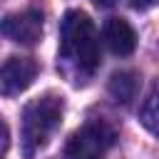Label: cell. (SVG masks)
<instances>
[{"mask_svg":"<svg viewBox=\"0 0 159 159\" xmlns=\"http://www.w3.org/2000/svg\"><path fill=\"white\" fill-rule=\"evenodd\" d=\"M7 149H10V129L5 122H0V159H5Z\"/></svg>","mask_w":159,"mask_h":159,"instance_id":"obj_9","label":"cell"},{"mask_svg":"<svg viewBox=\"0 0 159 159\" xmlns=\"http://www.w3.org/2000/svg\"><path fill=\"white\" fill-rule=\"evenodd\" d=\"M65 102L57 94H42L25 104L22 109V154L25 159H32L37 152H42L55 132L62 124Z\"/></svg>","mask_w":159,"mask_h":159,"instance_id":"obj_2","label":"cell"},{"mask_svg":"<svg viewBox=\"0 0 159 159\" xmlns=\"http://www.w3.org/2000/svg\"><path fill=\"white\" fill-rule=\"evenodd\" d=\"M99 35L94 22L82 10H67L60 22V50H57V70L72 82L84 84L99 70Z\"/></svg>","mask_w":159,"mask_h":159,"instance_id":"obj_1","label":"cell"},{"mask_svg":"<svg viewBox=\"0 0 159 159\" xmlns=\"http://www.w3.org/2000/svg\"><path fill=\"white\" fill-rule=\"evenodd\" d=\"M0 32L17 45L32 47L42 40V12H37V10L12 12L0 20Z\"/></svg>","mask_w":159,"mask_h":159,"instance_id":"obj_5","label":"cell"},{"mask_svg":"<svg viewBox=\"0 0 159 159\" xmlns=\"http://www.w3.org/2000/svg\"><path fill=\"white\" fill-rule=\"evenodd\" d=\"M102 37H104V45L119 57L132 55L137 47V32L124 17H109L102 27Z\"/></svg>","mask_w":159,"mask_h":159,"instance_id":"obj_6","label":"cell"},{"mask_svg":"<svg viewBox=\"0 0 159 159\" xmlns=\"http://www.w3.org/2000/svg\"><path fill=\"white\" fill-rule=\"evenodd\" d=\"M157 2H159V0H132L129 5H132L134 10H149V7L157 5Z\"/></svg>","mask_w":159,"mask_h":159,"instance_id":"obj_10","label":"cell"},{"mask_svg":"<svg viewBox=\"0 0 159 159\" xmlns=\"http://www.w3.org/2000/svg\"><path fill=\"white\" fill-rule=\"evenodd\" d=\"M119 0H94V5L97 7H112V5H117Z\"/></svg>","mask_w":159,"mask_h":159,"instance_id":"obj_11","label":"cell"},{"mask_svg":"<svg viewBox=\"0 0 159 159\" xmlns=\"http://www.w3.org/2000/svg\"><path fill=\"white\" fill-rule=\"evenodd\" d=\"M139 122L144 124L147 132H152L154 137H159V80H154L149 94L144 97L142 102V109H139Z\"/></svg>","mask_w":159,"mask_h":159,"instance_id":"obj_8","label":"cell"},{"mask_svg":"<svg viewBox=\"0 0 159 159\" xmlns=\"http://www.w3.org/2000/svg\"><path fill=\"white\" fill-rule=\"evenodd\" d=\"M137 87H139V77L137 72L132 70H122V72H114L109 77V97L117 102V104H129L134 97H137Z\"/></svg>","mask_w":159,"mask_h":159,"instance_id":"obj_7","label":"cell"},{"mask_svg":"<svg viewBox=\"0 0 159 159\" xmlns=\"http://www.w3.org/2000/svg\"><path fill=\"white\" fill-rule=\"evenodd\" d=\"M37 72H40V65L32 57H20V55L7 57L0 65V94L15 97V94L25 92L35 82Z\"/></svg>","mask_w":159,"mask_h":159,"instance_id":"obj_4","label":"cell"},{"mask_svg":"<svg viewBox=\"0 0 159 159\" xmlns=\"http://www.w3.org/2000/svg\"><path fill=\"white\" fill-rule=\"evenodd\" d=\"M114 127L104 119H89L65 144V159H104L109 147L114 144Z\"/></svg>","mask_w":159,"mask_h":159,"instance_id":"obj_3","label":"cell"}]
</instances>
